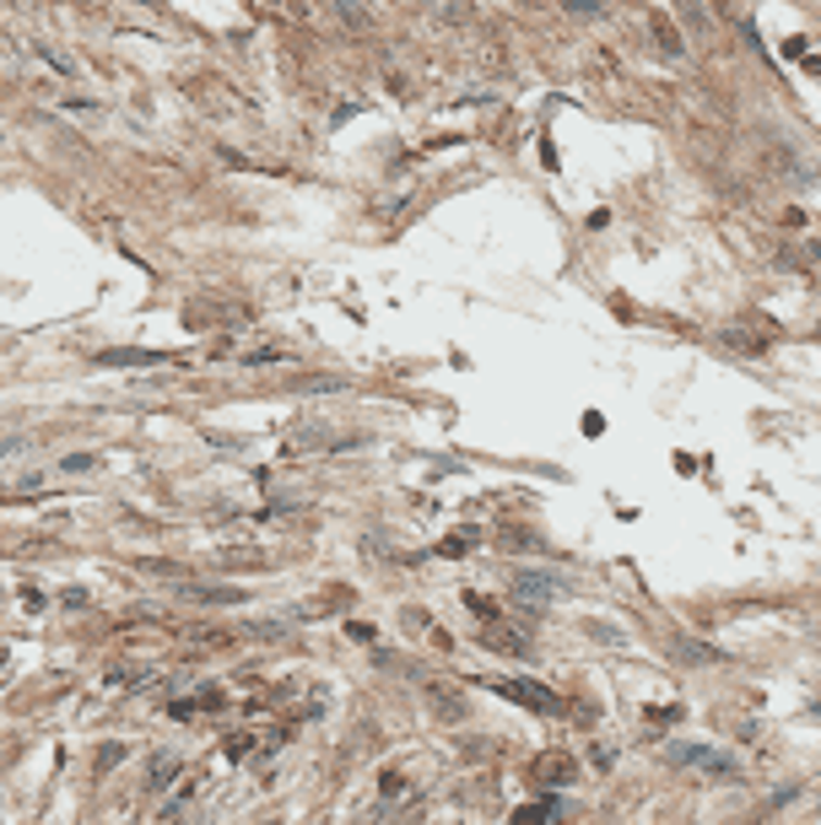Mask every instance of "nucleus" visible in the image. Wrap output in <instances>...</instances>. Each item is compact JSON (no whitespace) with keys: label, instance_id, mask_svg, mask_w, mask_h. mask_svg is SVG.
Listing matches in <instances>:
<instances>
[{"label":"nucleus","instance_id":"f8f14e48","mask_svg":"<svg viewBox=\"0 0 821 825\" xmlns=\"http://www.w3.org/2000/svg\"><path fill=\"white\" fill-rule=\"evenodd\" d=\"M444 555H465V550H471V535H455V540H444Z\"/></svg>","mask_w":821,"mask_h":825},{"label":"nucleus","instance_id":"1a4fd4ad","mask_svg":"<svg viewBox=\"0 0 821 825\" xmlns=\"http://www.w3.org/2000/svg\"><path fill=\"white\" fill-rule=\"evenodd\" d=\"M551 815H557V799H540V804H524L513 825H551Z\"/></svg>","mask_w":821,"mask_h":825},{"label":"nucleus","instance_id":"f03ea898","mask_svg":"<svg viewBox=\"0 0 821 825\" xmlns=\"http://www.w3.org/2000/svg\"><path fill=\"white\" fill-rule=\"evenodd\" d=\"M670 766H686V772H719V777H730V772H735V761H730V755H719V750H708V745H670Z\"/></svg>","mask_w":821,"mask_h":825},{"label":"nucleus","instance_id":"9d476101","mask_svg":"<svg viewBox=\"0 0 821 825\" xmlns=\"http://www.w3.org/2000/svg\"><path fill=\"white\" fill-rule=\"evenodd\" d=\"M649 27H655V38L670 49V54H681V33L670 27V16H649Z\"/></svg>","mask_w":821,"mask_h":825},{"label":"nucleus","instance_id":"4468645a","mask_svg":"<svg viewBox=\"0 0 821 825\" xmlns=\"http://www.w3.org/2000/svg\"><path fill=\"white\" fill-rule=\"evenodd\" d=\"M800 60H806V71H811V76H821V54H800Z\"/></svg>","mask_w":821,"mask_h":825},{"label":"nucleus","instance_id":"39448f33","mask_svg":"<svg viewBox=\"0 0 821 825\" xmlns=\"http://www.w3.org/2000/svg\"><path fill=\"white\" fill-rule=\"evenodd\" d=\"M98 362H103V367H163L173 357H167V351H103Z\"/></svg>","mask_w":821,"mask_h":825},{"label":"nucleus","instance_id":"7ed1b4c3","mask_svg":"<svg viewBox=\"0 0 821 825\" xmlns=\"http://www.w3.org/2000/svg\"><path fill=\"white\" fill-rule=\"evenodd\" d=\"M513 593H519V604H551L562 588H557L551 577H540V572H519V577H513Z\"/></svg>","mask_w":821,"mask_h":825},{"label":"nucleus","instance_id":"20e7f679","mask_svg":"<svg viewBox=\"0 0 821 825\" xmlns=\"http://www.w3.org/2000/svg\"><path fill=\"white\" fill-rule=\"evenodd\" d=\"M482 642H487L493 653H508V659H524V653H530V637H524V632H508L497 615H493V626L482 632Z\"/></svg>","mask_w":821,"mask_h":825},{"label":"nucleus","instance_id":"ddd939ff","mask_svg":"<svg viewBox=\"0 0 821 825\" xmlns=\"http://www.w3.org/2000/svg\"><path fill=\"white\" fill-rule=\"evenodd\" d=\"M244 750H254V739H249V734H238V739H227V755H244Z\"/></svg>","mask_w":821,"mask_h":825},{"label":"nucleus","instance_id":"f257e3e1","mask_svg":"<svg viewBox=\"0 0 821 825\" xmlns=\"http://www.w3.org/2000/svg\"><path fill=\"white\" fill-rule=\"evenodd\" d=\"M493 690L508 696V701H519V707H530V712H540V717H562V712H568L557 690L535 686V680H493Z\"/></svg>","mask_w":821,"mask_h":825},{"label":"nucleus","instance_id":"0eeeda50","mask_svg":"<svg viewBox=\"0 0 821 825\" xmlns=\"http://www.w3.org/2000/svg\"><path fill=\"white\" fill-rule=\"evenodd\" d=\"M535 777H540V783H573V777H579V766H573V761H562V755H551V761H540V766H535Z\"/></svg>","mask_w":821,"mask_h":825},{"label":"nucleus","instance_id":"423d86ee","mask_svg":"<svg viewBox=\"0 0 821 825\" xmlns=\"http://www.w3.org/2000/svg\"><path fill=\"white\" fill-rule=\"evenodd\" d=\"M222 701H227L222 690L206 686V690H195V696H184V701H173L167 712H173V717H195V712H211V707H222Z\"/></svg>","mask_w":821,"mask_h":825},{"label":"nucleus","instance_id":"6e6552de","mask_svg":"<svg viewBox=\"0 0 821 825\" xmlns=\"http://www.w3.org/2000/svg\"><path fill=\"white\" fill-rule=\"evenodd\" d=\"M427 701L438 707V717H465V701L455 696V690H444V686H433L427 690Z\"/></svg>","mask_w":821,"mask_h":825},{"label":"nucleus","instance_id":"9b49d317","mask_svg":"<svg viewBox=\"0 0 821 825\" xmlns=\"http://www.w3.org/2000/svg\"><path fill=\"white\" fill-rule=\"evenodd\" d=\"M173 777H178V761H173V755H163V761L152 766V777H147V783H152V788H163V783H173Z\"/></svg>","mask_w":821,"mask_h":825}]
</instances>
